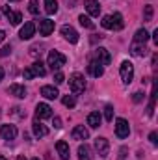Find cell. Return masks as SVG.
I'll return each mask as SVG.
<instances>
[{
	"label": "cell",
	"instance_id": "37",
	"mask_svg": "<svg viewBox=\"0 0 158 160\" xmlns=\"http://www.w3.org/2000/svg\"><path fill=\"white\" fill-rule=\"evenodd\" d=\"M158 136H156V132H151V134H149V140H151V143H153V145H156L158 143V140H156Z\"/></svg>",
	"mask_w": 158,
	"mask_h": 160
},
{
	"label": "cell",
	"instance_id": "42",
	"mask_svg": "<svg viewBox=\"0 0 158 160\" xmlns=\"http://www.w3.org/2000/svg\"><path fill=\"white\" fill-rule=\"evenodd\" d=\"M17 160H26V157H24V155H19V157H17Z\"/></svg>",
	"mask_w": 158,
	"mask_h": 160
},
{
	"label": "cell",
	"instance_id": "44",
	"mask_svg": "<svg viewBox=\"0 0 158 160\" xmlns=\"http://www.w3.org/2000/svg\"><path fill=\"white\" fill-rule=\"evenodd\" d=\"M0 160H7V158H4V157H0Z\"/></svg>",
	"mask_w": 158,
	"mask_h": 160
},
{
	"label": "cell",
	"instance_id": "14",
	"mask_svg": "<svg viewBox=\"0 0 158 160\" xmlns=\"http://www.w3.org/2000/svg\"><path fill=\"white\" fill-rule=\"evenodd\" d=\"M89 138V130L84 125H77L73 128V140H87Z\"/></svg>",
	"mask_w": 158,
	"mask_h": 160
},
{
	"label": "cell",
	"instance_id": "7",
	"mask_svg": "<svg viewBox=\"0 0 158 160\" xmlns=\"http://www.w3.org/2000/svg\"><path fill=\"white\" fill-rule=\"evenodd\" d=\"M95 149H97V153H99L102 158H106V157H108V151H110L108 140H106V138H97V140H95Z\"/></svg>",
	"mask_w": 158,
	"mask_h": 160
},
{
	"label": "cell",
	"instance_id": "23",
	"mask_svg": "<svg viewBox=\"0 0 158 160\" xmlns=\"http://www.w3.org/2000/svg\"><path fill=\"white\" fill-rule=\"evenodd\" d=\"M45 11L48 15H54L58 11V0H45Z\"/></svg>",
	"mask_w": 158,
	"mask_h": 160
},
{
	"label": "cell",
	"instance_id": "15",
	"mask_svg": "<svg viewBox=\"0 0 158 160\" xmlns=\"http://www.w3.org/2000/svg\"><path fill=\"white\" fill-rule=\"evenodd\" d=\"M34 34H36V24H34V22H26V24L21 28V34H19V36H21V39H30Z\"/></svg>",
	"mask_w": 158,
	"mask_h": 160
},
{
	"label": "cell",
	"instance_id": "21",
	"mask_svg": "<svg viewBox=\"0 0 158 160\" xmlns=\"http://www.w3.org/2000/svg\"><path fill=\"white\" fill-rule=\"evenodd\" d=\"M101 121H102V118H101L99 112H91V114L87 116V125H89L91 128H99V127H101Z\"/></svg>",
	"mask_w": 158,
	"mask_h": 160
},
{
	"label": "cell",
	"instance_id": "3",
	"mask_svg": "<svg viewBox=\"0 0 158 160\" xmlns=\"http://www.w3.org/2000/svg\"><path fill=\"white\" fill-rule=\"evenodd\" d=\"M119 75H121L123 84L128 86V84L132 82V78H134V65H132L130 62H123L121 67H119Z\"/></svg>",
	"mask_w": 158,
	"mask_h": 160
},
{
	"label": "cell",
	"instance_id": "32",
	"mask_svg": "<svg viewBox=\"0 0 158 160\" xmlns=\"http://www.w3.org/2000/svg\"><path fill=\"white\" fill-rule=\"evenodd\" d=\"M22 77H24L26 80H32L34 77H36V73H34V69H32V67H28V69H24V71H22Z\"/></svg>",
	"mask_w": 158,
	"mask_h": 160
},
{
	"label": "cell",
	"instance_id": "27",
	"mask_svg": "<svg viewBox=\"0 0 158 160\" xmlns=\"http://www.w3.org/2000/svg\"><path fill=\"white\" fill-rule=\"evenodd\" d=\"M78 21H80V24H82L84 28H87V30H93V28H95L93 21H91L89 17H86V15H80V17H78Z\"/></svg>",
	"mask_w": 158,
	"mask_h": 160
},
{
	"label": "cell",
	"instance_id": "16",
	"mask_svg": "<svg viewBox=\"0 0 158 160\" xmlns=\"http://www.w3.org/2000/svg\"><path fill=\"white\" fill-rule=\"evenodd\" d=\"M7 93L13 95V97H17V99H24V97H26V89H24V86H21V84H13V86H9Z\"/></svg>",
	"mask_w": 158,
	"mask_h": 160
},
{
	"label": "cell",
	"instance_id": "33",
	"mask_svg": "<svg viewBox=\"0 0 158 160\" xmlns=\"http://www.w3.org/2000/svg\"><path fill=\"white\" fill-rule=\"evenodd\" d=\"M54 82H56V84H63V82H65V77H63V73H60V71H58V73L54 75Z\"/></svg>",
	"mask_w": 158,
	"mask_h": 160
},
{
	"label": "cell",
	"instance_id": "46",
	"mask_svg": "<svg viewBox=\"0 0 158 160\" xmlns=\"http://www.w3.org/2000/svg\"><path fill=\"white\" fill-rule=\"evenodd\" d=\"M32 160H39V158H32Z\"/></svg>",
	"mask_w": 158,
	"mask_h": 160
},
{
	"label": "cell",
	"instance_id": "39",
	"mask_svg": "<svg viewBox=\"0 0 158 160\" xmlns=\"http://www.w3.org/2000/svg\"><path fill=\"white\" fill-rule=\"evenodd\" d=\"M9 11H11V9H9V6H2V13H4V15H7Z\"/></svg>",
	"mask_w": 158,
	"mask_h": 160
},
{
	"label": "cell",
	"instance_id": "28",
	"mask_svg": "<svg viewBox=\"0 0 158 160\" xmlns=\"http://www.w3.org/2000/svg\"><path fill=\"white\" fill-rule=\"evenodd\" d=\"M28 11L32 15H39V2L37 0H30L28 2Z\"/></svg>",
	"mask_w": 158,
	"mask_h": 160
},
{
	"label": "cell",
	"instance_id": "29",
	"mask_svg": "<svg viewBox=\"0 0 158 160\" xmlns=\"http://www.w3.org/2000/svg\"><path fill=\"white\" fill-rule=\"evenodd\" d=\"M153 13H155L153 6H145V9H143V21H145V22L153 21Z\"/></svg>",
	"mask_w": 158,
	"mask_h": 160
},
{
	"label": "cell",
	"instance_id": "20",
	"mask_svg": "<svg viewBox=\"0 0 158 160\" xmlns=\"http://www.w3.org/2000/svg\"><path fill=\"white\" fill-rule=\"evenodd\" d=\"M41 95H43L45 99H50V101H52V99H58L60 93H58V89H56L54 86H43V88H41Z\"/></svg>",
	"mask_w": 158,
	"mask_h": 160
},
{
	"label": "cell",
	"instance_id": "35",
	"mask_svg": "<svg viewBox=\"0 0 158 160\" xmlns=\"http://www.w3.org/2000/svg\"><path fill=\"white\" fill-rule=\"evenodd\" d=\"M9 52H11V45H6V47L0 50V56H7Z\"/></svg>",
	"mask_w": 158,
	"mask_h": 160
},
{
	"label": "cell",
	"instance_id": "9",
	"mask_svg": "<svg viewBox=\"0 0 158 160\" xmlns=\"http://www.w3.org/2000/svg\"><path fill=\"white\" fill-rule=\"evenodd\" d=\"M62 36L69 41V43H78V32L73 26H69V24L62 26Z\"/></svg>",
	"mask_w": 158,
	"mask_h": 160
},
{
	"label": "cell",
	"instance_id": "11",
	"mask_svg": "<svg viewBox=\"0 0 158 160\" xmlns=\"http://www.w3.org/2000/svg\"><path fill=\"white\" fill-rule=\"evenodd\" d=\"M56 151H58V155H60L62 160H69V157H71V155H69V153H71V151H69V143L63 142V140H60V142L56 143Z\"/></svg>",
	"mask_w": 158,
	"mask_h": 160
},
{
	"label": "cell",
	"instance_id": "45",
	"mask_svg": "<svg viewBox=\"0 0 158 160\" xmlns=\"http://www.w3.org/2000/svg\"><path fill=\"white\" fill-rule=\"evenodd\" d=\"M9 2H17V0H9Z\"/></svg>",
	"mask_w": 158,
	"mask_h": 160
},
{
	"label": "cell",
	"instance_id": "6",
	"mask_svg": "<svg viewBox=\"0 0 158 160\" xmlns=\"http://www.w3.org/2000/svg\"><path fill=\"white\" fill-rule=\"evenodd\" d=\"M116 134H117V138H126V136L130 134V125H128V121L121 119V118L116 121Z\"/></svg>",
	"mask_w": 158,
	"mask_h": 160
},
{
	"label": "cell",
	"instance_id": "41",
	"mask_svg": "<svg viewBox=\"0 0 158 160\" xmlns=\"http://www.w3.org/2000/svg\"><path fill=\"white\" fill-rule=\"evenodd\" d=\"M153 39H155V43L158 45V30H155V34H153Z\"/></svg>",
	"mask_w": 158,
	"mask_h": 160
},
{
	"label": "cell",
	"instance_id": "18",
	"mask_svg": "<svg viewBox=\"0 0 158 160\" xmlns=\"http://www.w3.org/2000/svg\"><path fill=\"white\" fill-rule=\"evenodd\" d=\"M147 47H145V43H132V47H130V52L134 54V56H147Z\"/></svg>",
	"mask_w": 158,
	"mask_h": 160
},
{
	"label": "cell",
	"instance_id": "8",
	"mask_svg": "<svg viewBox=\"0 0 158 160\" xmlns=\"http://www.w3.org/2000/svg\"><path fill=\"white\" fill-rule=\"evenodd\" d=\"M0 136L4 140H15L17 138V127L15 125H2L0 127Z\"/></svg>",
	"mask_w": 158,
	"mask_h": 160
},
{
	"label": "cell",
	"instance_id": "5",
	"mask_svg": "<svg viewBox=\"0 0 158 160\" xmlns=\"http://www.w3.org/2000/svg\"><path fill=\"white\" fill-rule=\"evenodd\" d=\"M95 62H97V63H101V65H110L112 56H110L108 48H104V47L95 48Z\"/></svg>",
	"mask_w": 158,
	"mask_h": 160
},
{
	"label": "cell",
	"instance_id": "1",
	"mask_svg": "<svg viewBox=\"0 0 158 160\" xmlns=\"http://www.w3.org/2000/svg\"><path fill=\"white\" fill-rule=\"evenodd\" d=\"M102 28L106 30H123L125 22H123V15L121 13H114V15H106L102 17Z\"/></svg>",
	"mask_w": 158,
	"mask_h": 160
},
{
	"label": "cell",
	"instance_id": "13",
	"mask_svg": "<svg viewBox=\"0 0 158 160\" xmlns=\"http://www.w3.org/2000/svg\"><path fill=\"white\" fill-rule=\"evenodd\" d=\"M84 6H86L87 13H89L91 17H99V13H101V6H99V2H97V0H86V2H84Z\"/></svg>",
	"mask_w": 158,
	"mask_h": 160
},
{
	"label": "cell",
	"instance_id": "26",
	"mask_svg": "<svg viewBox=\"0 0 158 160\" xmlns=\"http://www.w3.org/2000/svg\"><path fill=\"white\" fill-rule=\"evenodd\" d=\"M32 69H34V73H36V77H45L47 75V69H45V65L41 63V62H36L34 65H30Z\"/></svg>",
	"mask_w": 158,
	"mask_h": 160
},
{
	"label": "cell",
	"instance_id": "40",
	"mask_svg": "<svg viewBox=\"0 0 158 160\" xmlns=\"http://www.w3.org/2000/svg\"><path fill=\"white\" fill-rule=\"evenodd\" d=\"M4 39H6V32H4V30H0V43H2Z\"/></svg>",
	"mask_w": 158,
	"mask_h": 160
},
{
	"label": "cell",
	"instance_id": "10",
	"mask_svg": "<svg viewBox=\"0 0 158 160\" xmlns=\"http://www.w3.org/2000/svg\"><path fill=\"white\" fill-rule=\"evenodd\" d=\"M36 116H37V119H48V118H52V108L45 102H39L36 108Z\"/></svg>",
	"mask_w": 158,
	"mask_h": 160
},
{
	"label": "cell",
	"instance_id": "17",
	"mask_svg": "<svg viewBox=\"0 0 158 160\" xmlns=\"http://www.w3.org/2000/svg\"><path fill=\"white\" fill-rule=\"evenodd\" d=\"M32 128H34V134L37 136V138H45L47 134H48V128L41 123L39 119H36L34 121V125H32Z\"/></svg>",
	"mask_w": 158,
	"mask_h": 160
},
{
	"label": "cell",
	"instance_id": "24",
	"mask_svg": "<svg viewBox=\"0 0 158 160\" xmlns=\"http://www.w3.org/2000/svg\"><path fill=\"white\" fill-rule=\"evenodd\" d=\"M78 158L80 160H91V149L84 143L78 147Z\"/></svg>",
	"mask_w": 158,
	"mask_h": 160
},
{
	"label": "cell",
	"instance_id": "19",
	"mask_svg": "<svg viewBox=\"0 0 158 160\" xmlns=\"http://www.w3.org/2000/svg\"><path fill=\"white\" fill-rule=\"evenodd\" d=\"M87 71H89V75H91V77H95V78H101V77H102V73H104L102 65H101V63H97V62H91V63L87 65Z\"/></svg>",
	"mask_w": 158,
	"mask_h": 160
},
{
	"label": "cell",
	"instance_id": "12",
	"mask_svg": "<svg viewBox=\"0 0 158 160\" xmlns=\"http://www.w3.org/2000/svg\"><path fill=\"white\" fill-rule=\"evenodd\" d=\"M39 32H41V36H50L54 32V21H50V19L39 21Z\"/></svg>",
	"mask_w": 158,
	"mask_h": 160
},
{
	"label": "cell",
	"instance_id": "38",
	"mask_svg": "<svg viewBox=\"0 0 158 160\" xmlns=\"http://www.w3.org/2000/svg\"><path fill=\"white\" fill-rule=\"evenodd\" d=\"M54 127H56V128L62 127V119H60V118H54Z\"/></svg>",
	"mask_w": 158,
	"mask_h": 160
},
{
	"label": "cell",
	"instance_id": "2",
	"mask_svg": "<svg viewBox=\"0 0 158 160\" xmlns=\"http://www.w3.org/2000/svg\"><path fill=\"white\" fill-rule=\"evenodd\" d=\"M69 88H71V91H73L75 95L82 93V91L86 89V80H84V75H80V73H73V75H71V78H69Z\"/></svg>",
	"mask_w": 158,
	"mask_h": 160
},
{
	"label": "cell",
	"instance_id": "30",
	"mask_svg": "<svg viewBox=\"0 0 158 160\" xmlns=\"http://www.w3.org/2000/svg\"><path fill=\"white\" fill-rule=\"evenodd\" d=\"M63 104H65L67 108H75L77 101H75V97H73V95H65V97H63Z\"/></svg>",
	"mask_w": 158,
	"mask_h": 160
},
{
	"label": "cell",
	"instance_id": "31",
	"mask_svg": "<svg viewBox=\"0 0 158 160\" xmlns=\"http://www.w3.org/2000/svg\"><path fill=\"white\" fill-rule=\"evenodd\" d=\"M104 118H106V121H114V106L112 104H108L104 108Z\"/></svg>",
	"mask_w": 158,
	"mask_h": 160
},
{
	"label": "cell",
	"instance_id": "34",
	"mask_svg": "<svg viewBox=\"0 0 158 160\" xmlns=\"http://www.w3.org/2000/svg\"><path fill=\"white\" fill-rule=\"evenodd\" d=\"M132 101H134V102H141V101H143V93H141V91H136V93L132 95Z\"/></svg>",
	"mask_w": 158,
	"mask_h": 160
},
{
	"label": "cell",
	"instance_id": "36",
	"mask_svg": "<svg viewBox=\"0 0 158 160\" xmlns=\"http://www.w3.org/2000/svg\"><path fill=\"white\" fill-rule=\"evenodd\" d=\"M30 54H32V56H37V54H41L39 47H37V45H34V47H32V48H30Z\"/></svg>",
	"mask_w": 158,
	"mask_h": 160
},
{
	"label": "cell",
	"instance_id": "43",
	"mask_svg": "<svg viewBox=\"0 0 158 160\" xmlns=\"http://www.w3.org/2000/svg\"><path fill=\"white\" fill-rule=\"evenodd\" d=\"M4 78V69H2V67H0V80Z\"/></svg>",
	"mask_w": 158,
	"mask_h": 160
},
{
	"label": "cell",
	"instance_id": "25",
	"mask_svg": "<svg viewBox=\"0 0 158 160\" xmlns=\"http://www.w3.org/2000/svg\"><path fill=\"white\" fill-rule=\"evenodd\" d=\"M147 39H149V32L145 28H140L136 32V36H134V43H145Z\"/></svg>",
	"mask_w": 158,
	"mask_h": 160
},
{
	"label": "cell",
	"instance_id": "22",
	"mask_svg": "<svg viewBox=\"0 0 158 160\" xmlns=\"http://www.w3.org/2000/svg\"><path fill=\"white\" fill-rule=\"evenodd\" d=\"M6 17H7V21H9V22H11L13 26L21 24V21H22V15H21L19 11H9V13H7Z\"/></svg>",
	"mask_w": 158,
	"mask_h": 160
},
{
	"label": "cell",
	"instance_id": "4",
	"mask_svg": "<svg viewBox=\"0 0 158 160\" xmlns=\"http://www.w3.org/2000/svg\"><path fill=\"white\" fill-rule=\"evenodd\" d=\"M65 62H67V58L63 56V54H60L58 50H50L48 52V65L52 67V69H62L63 65H65Z\"/></svg>",
	"mask_w": 158,
	"mask_h": 160
}]
</instances>
